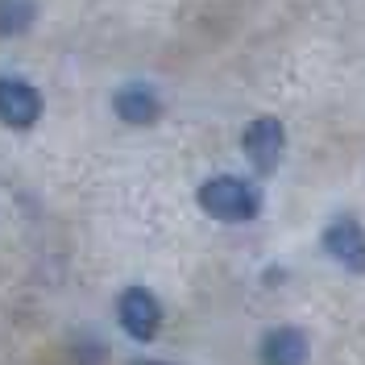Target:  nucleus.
<instances>
[{
  "label": "nucleus",
  "instance_id": "2",
  "mask_svg": "<svg viewBox=\"0 0 365 365\" xmlns=\"http://www.w3.org/2000/svg\"><path fill=\"white\" fill-rule=\"evenodd\" d=\"M241 145H245V158L253 162L257 175H274L282 162V150H287V129L278 116H257V120H250Z\"/></svg>",
  "mask_w": 365,
  "mask_h": 365
},
{
  "label": "nucleus",
  "instance_id": "7",
  "mask_svg": "<svg viewBox=\"0 0 365 365\" xmlns=\"http://www.w3.org/2000/svg\"><path fill=\"white\" fill-rule=\"evenodd\" d=\"M113 113L125 125H154L162 116V100H158V91L145 88V83H125L113 96Z\"/></svg>",
  "mask_w": 365,
  "mask_h": 365
},
{
  "label": "nucleus",
  "instance_id": "1",
  "mask_svg": "<svg viewBox=\"0 0 365 365\" xmlns=\"http://www.w3.org/2000/svg\"><path fill=\"white\" fill-rule=\"evenodd\" d=\"M200 207H204L212 220L220 225H245L262 212V191L245 179H232V175H216L200 187Z\"/></svg>",
  "mask_w": 365,
  "mask_h": 365
},
{
  "label": "nucleus",
  "instance_id": "3",
  "mask_svg": "<svg viewBox=\"0 0 365 365\" xmlns=\"http://www.w3.org/2000/svg\"><path fill=\"white\" fill-rule=\"evenodd\" d=\"M116 319H120V328H125V336H133V341H154L162 328V303L154 291H145V287H129L120 303H116Z\"/></svg>",
  "mask_w": 365,
  "mask_h": 365
},
{
  "label": "nucleus",
  "instance_id": "4",
  "mask_svg": "<svg viewBox=\"0 0 365 365\" xmlns=\"http://www.w3.org/2000/svg\"><path fill=\"white\" fill-rule=\"evenodd\" d=\"M324 253L349 274H365V228L353 216H336L324 228Z\"/></svg>",
  "mask_w": 365,
  "mask_h": 365
},
{
  "label": "nucleus",
  "instance_id": "6",
  "mask_svg": "<svg viewBox=\"0 0 365 365\" xmlns=\"http://www.w3.org/2000/svg\"><path fill=\"white\" fill-rule=\"evenodd\" d=\"M307 353H312L307 332L295 328V324H278V328H270V332L262 336V349H257L262 365H307Z\"/></svg>",
  "mask_w": 365,
  "mask_h": 365
},
{
  "label": "nucleus",
  "instance_id": "8",
  "mask_svg": "<svg viewBox=\"0 0 365 365\" xmlns=\"http://www.w3.org/2000/svg\"><path fill=\"white\" fill-rule=\"evenodd\" d=\"M38 17L34 0H0V34H25Z\"/></svg>",
  "mask_w": 365,
  "mask_h": 365
},
{
  "label": "nucleus",
  "instance_id": "5",
  "mask_svg": "<svg viewBox=\"0 0 365 365\" xmlns=\"http://www.w3.org/2000/svg\"><path fill=\"white\" fill-rule=\"evenodd\" d=\"M42 116V96L25 79H0V125L9 129H34Z\"/></svg>",
  "mask_w": 365,
  "mask_h": 365
},
{
  "label": "nucleus",
  "instance_id": "9",
  "mask_svg": "<svg viewBox=\"0 0 365 365\" xmlns=\"http://www.w3.org/2000/svg\"><path fill=\"white\" fill-rule=\"evenodd\" d=\"M137 365H162V361H137Z\"/></svg>",
  "mask_w": 365,
  "mask_h": 365
}]
</instances>
